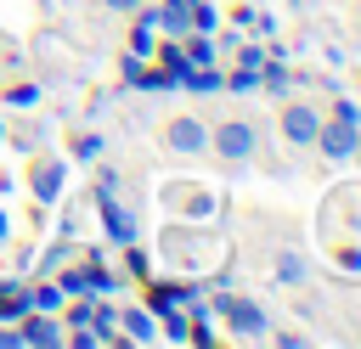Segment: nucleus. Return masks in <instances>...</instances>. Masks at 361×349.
<instances>
[{"label":"nucleus","mask_w":361,"mask_h":349,"mask_svg":"<svg viewBox=\"0 0 361 349\" xmlns=\"http://www.w3.org/2000/svg\"><path fill=\"white\" fill-rule=\"evenodd\" d=\"M17 332H23V343H28V349H51V343H62V332H68V326H62L51 310H23V315H17Z\"/></svg>","instance_id":"obj_8"},{"label":"nucleus","mask_w":361,"mask_h":349,"mask_svg":"<svg viewBox=\"0 0 361 349\" xmlns=\"http://www.w3.org/2000/svg\"><path fill=\"white\" fill-rule=\"evenodd\" d=\"M180 6H192V0H180Z\"/></svg>","instance_id":"obj_33"},{"label":"nucleus","mask_w":361,"mask_h":349,"mask_svg":"<svg viewBox=\"0 0 361 349\" xmlns=\"http://www.w3.org/2000/svg\"><path fill=\"white\" fill-rule=\"evenodd\" d=\"M102 152H107V135H96V129H79L73 146H68L73 163H102Z\"/></svg>","instance_id":"obj_17"},{"label":"nucleus","mask_w":361,"mask_h":349,"mask_svg":"<svg viewBox=\"0 0 361 349\" xmlns=\"http://www.w3.org/2000/svg\"><path fill=\"white\" fill-rule=\"evenodd\" d=\"M226 90H231V96H254V90H259V73H254V68H237V73H226Z\"/></svg>","instance_id":"obj_26"},{"label":"nucleus","mask_w":361,"mask_h":349,"mask_svg":"<svg viewBox=\"0 0 361 349\" xmlns=\"http://www.w3.org/2000/svg\"><path fill=\"white\" fill-rule=\"evenodd\" d=\"M209 146L220 152V163H248L259 152V124L254 118H220V124H209Z\"/></svg>","instance_id":"obj_3"},{"label":"nucleus","mask_w":361,"mask_h":349,"mask_svg":"<svg viewBox=\"0 0 361 349\" xmlns=\"http://www.w3.org/2000/svg\"><path fill=\"white\" fill-rule=\"evenodd\" d=\"M34 101H39V84H28V79H23V84H6V90H0V107H17V113H28Z\"/></svg>","instance_id":"obj_20"},{"label":"nucleus","mask_w":361,"mask_h":349,"mask_svg":"<svg viewBox=\"0 0 361 349\" xmlns=\"http://www.w3.org/2000/svg\"><path fill=\"white\" fill-rule=\"evenodd\" d=\"M175 208H186V214H209L214 197H209V191H175Z\"/></svg>","instance_id":"obj_27"},{"label":"nucleus","mask_w":361,"mask_h":349,"mask_svg":"<svg viewBox=\"0 0 361 349\" xmlns=\"http://www.w3.org/2000/svg\"><path fill=\"white\" fill-rule=\"evenodd\" d=\"M271 276H276L282 287H305V281H310V259H305L299 248H276V253H271Z\"/></svg>","instance_id":"obj_10"},{"label":"nucleus","mask_w":361,"mask_h":349,"mask_svg":"<svg viewBox=\"0 0 361 349\" xmlns=\"http://www.w3.org/2000/svg\"><path fill=\"white\" fill-rule=\"evenodd\" d=\"M158 28H164L169 39H180V34H186V6H180V0H158Z\"/></svg>","instance_id":"obj_19"},{"label":"nucleus","mask_w":361,"mask_h":349,"mask_svg":"<svg viewBox=\"0 0 361 349\" xmlns=\"http://www.w3.org/2000/svg\"><path fill=\"white\" fill-rule=\"evenodd\" d=\"M152 56H158V68H169L175 79L186 73V51H180V39H164V45H152Z\"/></svg>","instance_id":"obj_21"},{"label":"nucleus","mask_w":361,"mask_h":349,"mask_svg":"<svg viewBox=\"0 0 361 349\" xmlns=\"http://www.w3.org/2000/svg\"><path fill=\"white\" fill-rule=\"evenodd\" d=\"M62 180H68V163H62V158H34V163H28V191H34L39 208H51V203L62 197Z\"/></svg>","instance_id":"obj_6"},{"label":"nucleus","mask_w":361,"mask_h":349,"mask_svg":"<svg viewBox=\"0 0 361 349\" xmlns=\"http://www.w3.org/2000/svg\"><path fill=\"white\" fill-rule=\"evenodd\" d=\"M124 248H130V253H124V276H130V281H147V276H152L147 248H135V242H124Z\"/></svg>","instance_id":"obj_24"},{"label":"nucleus","mask_w":361,"mask_h":349,"mask_svg":"<svg viewBox=\"0 0 361 349\" xmlns=\"http://www.w3.org/2000/svg\"><path fill=\"white\" fill-rule=\"evenodd\" d=\"M209 310H214V321H226L231 338H265V332H271V315H265L254 298H243V293H226V287H220Z\"/></svg>","instance_id":"obj_2"},{"label":"nucleus","mask_w":361,"mask_h":349,"mask_svg":"<svg viewBox=\"0 0 361 349\" xmlns=\"http://www.w3.org/2000/svg\"><path fill=\"white\" fill-rule=\"evenodd\" d=\"M118 174L113 169H96V186H90V197H96V214H102V231L113 236V242H135V231H141V220H135V208H124L118 203Z\"/></svg>","instance_id":"obj_1"},{"label":"nucleus","mask_w":361,"mask_h":349,"mask_svg":"<svg viewBox=\"0 0 361 349\" xmlns=\"http://www.w3.org/2000/svg\"><path fill=\"white\" fill-rule=\"evenodd\" d=\"M0 141H6V118H0Z\"/></svg>","instance_id":"obj_32"},{"label":"nucleus","mask_w":361,"mask_h":349,"mask_svg":"<svg viewBox=\"0 0 361 349\" xmlns=\"http://www.w3.org/2000/svg\"><path fill=\"white\" fill-rule=\"evenodd\" d=\"M28 310V281H17V276H0V321H17Z\"/></svg>","instance_id":"obj_14"},{"label":"nucleus","mask_w":361,"mask_h":349,"mask_svg":"<svg viewBox=\"0 0 361 349\" xmlns=\"http://www.w3.org/2000/svg\"><path fill=\"white\" fill-rule=\"evenodd\" d=\"M56 287H62L68 298H85V293H90V281H85V259L68 265V270H56Z\"/></svg>","instance_id":"obj_22"},{"label":"nucleus","mask_w":361,"mask_h":349,"mask_svg":"<svg viewBox=\"0 0 361 349\" xmlns=\"http://www.w3.org/2000/svg\"><path fill=\"white\" fill-rule=\"evenodd\" d=\"M158 321H164V326H158V338H169V343H186V304H175V310H164Z\"/></svg>","instance_id":"obj_23"},{"label":"nucleus","mask_w":361,"mask_h":349,"mask_svg":"<svg viewBox=\"0 0 361 349\" xmlns=\"http://www.w3.org/2000/svg\"><path fill=\"white\" fill-rule=\"evenodd\" d=\"M180 90H186V96H214V90H226V73H220V68H192V62H186Z\"/></svg>","instance_id":"obj_12"},{"label":"nucleus","mask_w":361,"mask_h":349,"mask_svg":"<svg viewBox=\"0 0 361 349\" xmlns=\"http://www.w3.org/2000/svg\"><path fill=\"white\" fill-rule=\"evenodd\" d=\"M276 124H282V141H288V146H310V141H316V124H322V113H316L310 101H288Z\"/></svg>","instance_id":"obj_7"},{"label":"nucleus","mask_w":361,"mask_h":349,"mask_svg":"<svg viewBox=\"0 0 361 349\" xmlns=\"http://www.w3.org/2000/svg\"><path fill=\"white\" fill-rule=\"evenodd\" d=\"M62 304H68V293L56 287V281H28V310H51V315H62Z\"/></svg>","instance_id":"obj_16"},{"label":"nucleus","mask_w":361,"mask_h":349,"mask_svg":"<svg viewBox=\"0 0 361 349\" xmlns=\"http://www.w3.org/2000/svg\"><path fill=\"white\" fill-rule=\"evenodd\" d=\"M180 51H186V62H192V68H214V56H220L214 34H180Z\"/></svg>","instance_id":"obj_15"},{"label":"nucleus","mask_w":361,"mask_h":349,"mask_svg":"<svg viewBox=\"0 0 361 349\" xmlns=\"http://www.w3.org/2000/svg\"><path fill=\"white\" fill-rule=\"evenodd\" d=\"M248 28H254L259 39H276V17H271V11H254V17H248Z\"/></svg>","instance_id":"obj_29"},{"label":"nucleus","mask_w":361,"mask_h":349,"mask_svg":"<svg viewBox=\"0 0 361 349\" xmlns=\"http://www.w3.org/2000/svg\"><path fill=\"white\" fill-rule=\"evenodd\" d=\"M322 158H333V163H344V158H355L361 152V129L355 124H338V118H322L316 124V141H310Z\"/></svg>","instance_id":"obj_4"},{"label":"nucleus","mask_w":361,"mask_h":349,"mask_svg":"<svg viewBox=\"0 0 361 349\" xmlns=\"http://www.w3.org/2000/svg\"><path fill=\"white\" fill-rule=\"evenodd\" d=\"M135 287L147 293V310H152V315H164V310L180 304V281H175V276H147V281H135Z\"/></svg>","instance_id":"obj_11"},{"label":"nucleus","mask_w":361,"mask_h":349,"mask_svg":"<svg viewBox=\"0 0 361 349\" xmlns=\"http://www.w3.org/2000/svg\"><path fill=\"white\" fill-rule=\"evenodd\" d=\"M0 242H11V214L0 208Z\"/></svg>","instance_id":"obj_31"},{"label":"nucleus","mask_w":361,"mask_h":349,"mask_svg":"<svg viewBox=\"0 0 361 349\" xmlns=\"http://www.w3.org/2000/svg\"><path fill=\"white\" fill-rule=\"evenodd\" d=\"M327 118H338V124H355V129H361V101H355V96H333Z\"/></svg>","instance_id":"obj_25"},{"label":"nucleus","mask_w":361,"mask_h":349,"mask_svg":"<svg viewBox=\"0 0 361 349\" xmlns=\"http://www.w3.org/2000/svg\"><path fill=\"white\" fill-rule=\"evenodd\" d=\"M85 281H90V293H107V298H113V293L124 287V276H118V270H107V265H102L96 253L85 259Z\"/></svg>","instance_id":"obj_18"},{"label":"nucleus","mask_w":361,"mask_h":349,"mask_svg":"<svg viewBox=\"0 0 361 349\" xmlns=\"http://www.w3.org/2000/svg\"><path fill=\"white\" fill-rule=\"evenodd\" d=\"M113 321H118L124 343H152V338H158V315H152L147 304H130V310H118Z\"/></svg>","instance_id":"obj_9"},{"label":"nucleus","mask_w":361,"mask_h":349,"mask_svg":"<svg viewBox=\"0 0 361 349\" xmlns=\"http://www.w3.org/2000/svg\"><path fill=\"white\" fill-rule=\"evenodd\" d=\"M259 90H265V96H288V90H293V73H288V62H282L276 51H271L265 68H259Z\"/></svg>","instance_id":"obj_13"},{"label":"nucleus","mask_w":361,"mask_h":349,"mask_svg":"<svg viewBox=\"0 0 361 349\" xmlns=\"http://www.w3.org/2000/svg\"><path fill=\"white\" fill-rule=\"evenodd\" d=\"M164 141H169V152L197 158V152H209V124H203V118H192V113H180V118H169V124H164Z\"/></svg>","instance_id":"obj_5"},{"label":"nucleus","mask_w":361,"mask_h":349,"mask_svg":"<svg viewBox=\"0 0 361 349\" xmlns=\"http://www.w3.org/2000/svg\"><path fill=\"white\" fill-rule=\"evenodd\" d=\"M102 6H107V11H118V17H130V11L141 6V0H102Z\"/></svg>","instance_id":"obj_30"},{"label":"nucleus","mask_w":361,"mask_h":349,"mask_svg":"<svg viewBox=\"0 0 361 349\" xmlns=\"http://www.w3.org/2000/svg\"><path fill=\"white\" fill-rule=\"evenodd\" d=\"M130 56H141V62L152 56V28H147V23H135V34H130Z\"/></svg>","instance_id":"obj_28"}]
</instances>
